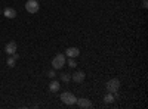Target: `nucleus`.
<instances>
[{
  "label": "nucleus",
  "mask_w": 148,
  "mask_h": 109,
  "mask_svg": "<svg viewBox=\"0 0 148 109\" xmlns=\"http://www.w3.org/2000/svg\"><path fill=\"white\" fill-rule=\"evenodd\" d=\"M61 100H62L65 105L71 106V105H76L77 97H76V96H74L71 91H64V93H61Z\"/></svg>",
  "instance_id": "nucleus-1"
},
{
  "label": "nucleus",
  "mask_w": 148,
  "mask_h": 109,
  "mask_svg": "<svg viewBox=\"0 0 148 109\" xmlns=\"http://www.w3.org/2000/svg\"><path fill=\"white\" fill-rule=\"evenodd\" d=\"M105 89L108 90V93H113V94H116V93L119 91V89H120V81H119L117 78H111L110 81H107V84H105Z\"/></svg>",
  "instance_id": "nucleus-2"
},
{
  "label": "nucleus",
  "mask_w": 148,
  "mask_h": 109,
  "mask_svg": "<svg viewBox=\"0 0 148 109\" xmlns=\"http://www.w3.org/2000/svg\"><path fill=\"white\" fill-rule=\"evenodd\" d=\"M65 65V56L64 55H56L53 59H52V68L56 71V69H61V68H62Z\"/></svg>",
  "instance_id": "nucleus-3"
},
{
  "label": "nucleus",
  "mask_w": 148,
  "mask_h": 109,
  "mask_svg": "<svg viewBox=\"0 0 148 109\" xmlns=\"http://www.w3.org/2000/svg\"><path fill=\"white\" fill-rule=\"evenodd\" d=\"M39 2L37 0H27V3H25V9L28 14H36L37 10H39Z\"/></svg>",
  "instance_id": "nucleus-4"
},
{
  "label": "nucleus",
  "mask_w": 148,
  "mask_h": 109,
  "mask_svg": "<svg viewBox=\"0 0 148 109\" xmlns=\"http://www.w3.org/2000/svg\"><path fill=\"white\" fill-rule=\"evenodd\" d=\"M5 52L8 53V56H9V55H14V53L16 52V43H15V41H9V43L5 46Z\"/></svg>",
  "instance_id": "nucleus-5"
},
{
  "label": "nucleus",
  "mask_w": 148,
  "mask_h": 109,
  "mask_svg": "<svg viewBox=\"0 0 148 109\" xmlns=\"http://www.w3.org/2000/svg\"><path fill=\"white\" fill-rule=\"evenodd\" d=\"M84 72L83 71H77V72H74V74L71 75V80L74 81V83H82L83 80H84Z\"/></svg>",
  "instance_id": "nucleus-6"
},
{
  "label": "nucleus",
  "mask_w": 148,
  "mask_h": 109,
  "mask_svg": "<svg viewBox=\"0 0 148 109\" xmlns=\"http://www.w3.org/2000/svg\"><path fill=\"white\" fill-rule=\"evenodd\" d=\"M65 55L68 58H77V56H80V50L77 49V47H68V49L65 50Z\"/></svg>",
  "instance_id": "nucleus-7"
},
{
  "label": "nucleus",
  "mask_w": 148,
  "mask_h": 109,
  "mask_svg": "<svg viewBox=\"0 0 148 109\" xmlns=\"http://www.w3.org/2000/svg\"><path fill=\"white\" fill-rule=\"evenodd\" d=\"M80 108H92V102L89 100V99H86V97H80V99H77V102H76Z\"/></svg>",
  "instance_id": "nucleus-8"
},
{
  "label": "nucleus",
  "mask_w": 148,
  "mask_h": 109,
  "mask_svg": "<svg viewBox=\"0 0 148 109\" xmlns=\"http://www.w3.org/2000/svg\"><path fill=\"white\" fill-rule=\"evenodd\" d=\"M3 15H5L6 18H9V19H14V18L16 16V10L12 9V7H6V9L3 10Z\"/></svg>",
  "instance_id": "nucleus-9"
},
{
  "label": "nucleus",
  "mask_w": 148,
  "mask_h": 109,
  "mask_svg": "<svg viewBox=\"0 0 148 109\" xmlns=\"http://www.w3.org/2000/svg\"><path fill=\"white\" fill-rule=\"evenodd\" d=\"M59 89H61V86H59V81H52L51 84H49V90H51L52 93H56V91H59Z\"/></svg>",
  "instance_id": "nucleus-10"
},
{
  "label": "nucleus",
  "mask_w": 148,
  "mask_h": 109,
  "mask_svg": "<svg viewBox=\"0 0 148 109\" xmlns=\"http://www.w3.org/2000/svg\"><path fill=\"white\" fill-rule=\"evenodd\" d=\"M114 99H116V97H114V94H113V93H108V94L104 96V102H105V103H113Z\"/></svg>",
  "instance_id": "nucleus-11"
},
{
  "label": "nucleus",
  "mask_w": 148,
  "mask_h": 109,
  "mask_svg": "<svg viewBox=\"0 0 148 109\" xmlns=\"http://www.w3.org/2000/svg\"><path fill=\"white\" fill-rule=\"evenodd\" d=\"M15 62H16V59L12 56V55H9V58H8V60H6L8 66H9V68H14V66H15Z\"/></svg>",
  "instance_id": "nucleus-12"
},
{
  "label": "nucleus",
  "mask_w": 148,
  "mask_h": 109,
  "mask_svg": "<svg viewBox=\"0 0 148 109\" xmlns=\"http://www.w3.org/2000/svg\"><path fill=\"white\" fill-rule=\"evenodd\" d=\"M68 66H71V68H76L77 66V62L74 60V58H68Z\"/></svg>",
  "instance_id": "nucleus-13"
},
{
  "label": "nucleus",
  "mask_w": 148,
  "mask_h": 109,
  "mask_svg": "<svg viewBox=\"0 0 148 109\" xmlns=\"http://www.w3.org/2000/svg\"><path fill=\"white\" fill-rule=\"evenodd\" d=\"M61 80H62L64 83H68L71 80V75L70 74H61Z\"/></svg>",
  "instance_id": "nucleus-14"
},
{
  "label": "nucleus",
  "mask_w": 148,
  "mask_h": 109,
  "mask_svg": "<svg viewBox=\"0 0 148 109\" xmlns=\"http://www.w3.org/2000/svg\"><path fill=\"white\" fill-rule=\"evenodd\" d=\"M55 75H56L55 69H52V71H49V72H47V77H51V78H55Z\"/></svg>",
  "instance_id": "nucleus-15"
},
{
  "label": "nucleus",
  "mask_w": 148,
  "mask_h": 109,
  "mask_svg": "<svg viewBox=\"0 0 148 109\" xmlns=\"http://www.w3.org/2000/svg\"><path fill=\"white\" fill-rule=\"evenodd\" d=\"M147 6H148V0H144V2H142V7L145 9Z\"/></svg>",
  "instance_id": "nucleus-16"
},
{
  "label": "nucleus",
  "mask_w": 148,
  "mask_h": 109,
  "mask_svg": "<svg viewBox=\"0 0 148 109\" xmlns=\"http://www.w3.org/2000/svg\"><path fill=\"white\" fill-rule=\"evenodd\" d=\"M37 2H39V0H37Z\"/></svg>",
  "instance_id": "nucleus-17"
}]
</instances>
